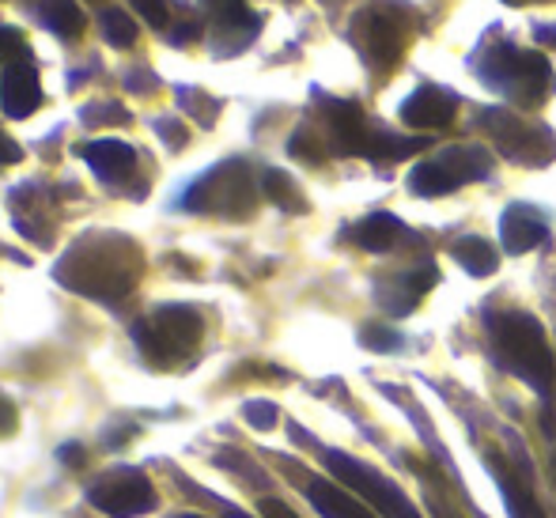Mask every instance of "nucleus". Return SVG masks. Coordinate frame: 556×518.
<instances>
[{
	"label": "nucleus",
	"mask_w": 556,
	"mask_h": 518,
	"mask_svg": "<svg viewBox=\"0 0 556 518\" xmlns=\"http://www.w3.org/2000/svg\"><path fill=\"white\" fill-rule=\"evenodd\" d=\"M492 333V352H496V364L507 375L522 379L530 390L556 402V356L549 349V337H545L542 321L527 311H500L489 318Z\"/></svg>",
	"instance_id": "obj_1"
},
{
	"label": "nucleus",
	"mask_w": 556,
	"mask_h": 518,
	"mask_svg": "<svg viewBox=\"0 0 556 518\" xmlns=\"http://www.w3.org/2000/svg\"><path fill=\"white\" fill-rule=\"evenodd\" d=\"M137 247L129 239H91L80 242L65 262L58 265V280L80 295H96V300H117L132 288L137 280Z\"/></svg>",
	"instance_id": "obj_2"
},
{
	"label": "nucleus",
	"mask_w": 556,
	"mask_h": 518,
	"mask_svg": "<svg viewBox=\"0 0 556 518\" xmlns=\"http://www.w3.org/2000/svg\"><path fill=\"white\" fill-rule=\"evenodd\" d=\"M477 76L489 84L492 91L507 96L515 106L538 110L556 91L553 65L542 53L515 50L507 42H496L477 58Z\"/></svg>",
	"instance_id": "obj_3"
},
{
	"label": "nucleus",
	"mask_w": 556,
	"mask_h": 518,
	"mask_svg": "<svg viewBox=\"0 0 556 518\" xmlns=\"http://www.w3.org/2000/svg\"><path fill=\"white\" fill-rule=\"evenodd\" d=\"M481 129L492 137L496 152L519 167H549L556 160V132L538 122H527L515 110H484Z\"/></svg>",
	"instance_id": "obj_4"
},
{
	"label": "nucleus",
	"mask_w": 556,
	"mask_h": 518,
	"mask_svg": "<svg viewBox=\"0 0 556 518\" xmlns=\"http://www.w3.org/2000/svg\"><path fill=\"white\" fill-rule=\"evenodd\" d=\"M492 170V155L477 144H454L432 160L417 163L409 175V190L417 198H446L469 182H481Z\"/></svg>",
	"instance_id": "obj_5"
},
{
	"label": "nucleus",
	"mask_w": 556,
	"mask_h": 518,
	"mask_svg": "<svg viewBox=\"0 0 556 518\" xmlns=\"http://www.w3.org/2000/svg\"><path fill=\"white\" fill-rule=\"evenodd\" d=\"M254 201H257L254 178H250V167L242 160H227L220 167H213L186 193V209L190 212H213V216H231V219L250 216Z\"/></svg>",
	"instance_id": "obj_6"
},
{
	"label": "nucleus",
	"mask_w": 556,
	"mask_h": 518,
	"mask_svg": "<svg viewBox=\"0 0 556 518\" xmlns=\"http://www.w3.org/2000/svg\"><path fill=\"white\" fill-rule=\"evenodd\" d=\"M326 466H330V473L352 492V496H359L382 518H425L390 477H382L379 469H371L367 462L352 458V454H341V451H326Z\"/></svg>",
	"instance_id": "obj_7"
},
{
	"label": "nucleus",
	"mask_w": 556,
	"mask_h": 518,
	"mask_svg": "<svg viewBox=\"0 0 556 518\" xmlns=\"http://www.w3.org/2000/svg\"><path fill=\"white\" fill-rule=\"evenodd\" d=\"M201 329H205V321L193 307H160L155 318L132 326V337L152 364H170L201 341Z\"/></svg>",
	"instance_id": "obj_8"
},
{
	"label": "nucleus",
	"mask_w": 556,
	"mask_h": 518,
	"mask_svg": "<svg viewBox=\"0 0 556 518\" xmlns=\"http://www.w3.org/2000/svg\"><path fill=\"white\" fill-rule=\"evenodd\" d=\"M88 500H91V507H99V511L111 518H140L160 507V492H155L152 481H148L144 473H137V469H122V473H111V477H103V481H96Z\"/></svg>",
	"instance_id": "obj_9"
},
{
	"label": "nucleus",
	"mask_w": 556,
	"mask_h": 518,
	"mask_svg": "<svg viewBox=\"0 0 556 518\" xmlns=\"http://www.w3.org/2000/svg\"><path fill=\"white\" fill-rule=\"evenodd\" d=\"M356 42L364 50V61L379 73H390V68L402 61L405 53V35L397 27V20L382 12H364L356 23Z\"/></svg>",
	"instance_id": "obj_10"
},
{
	"label": "nucleus",
	"mask_w": 556,
	"mask_h": 518,
	"mask_svg": "<svg viewBox=\"0 0 556 518\" xmlns=\"http://www.w3.org/2000/svg\"><path fill=\"white\" fill-rule=\"evenodd\" d=\"M0 106H4L8 117H30L42 106V84H38V73L30 61L4 68V76H0Z\"/></svg>",
	"instance_id": "obj_11"
},
{
	"label": "nucleus",
	"mask_w": 556,
	"mask_h": 518,
	"mask_svg": "<svg viewBox=\"0 0 556 518\" xmlns=\"http://www.w3.org/2000/svg\"><path fill=\"white\" fill-rule=\"evenodd\" d=\"M435 280H440V273H435V265H420V269L405 273V277H394L382 285L379 292V303L387 307V314H394V318H405V314H413L420 300H425L428 292L435 288Z\"/></svg>",
	"instance_id": "obj_12"
},
{
	"label": "nucleus",
	"mask_w": 556,
	"mask_h": 518,
	"mask_svg": "<svg viewBox=\"0 0 556 518\" xmlns=\"http://www.w3.org/2000/svg\"><path fill=\"white\" fill-rule=\"evenodd\" d=\"M545 239H549V227L530 205H511L500 216V242L507 254H530Z\"/></svg>",
	"instance_id": "obj_13"
},
{
	"label": "nucleus",
	"mask_w": 556,
	"mask_h": 518,
	"mask_svg": "<svg viewBox=\"0 0 556 518\" xmlns=\"http://www.w3.org/2000/svg\"><path fill=\"white\" fill-rule=\"evenodd\" d=\"M402 122L409 129H443L454 122V99L435 84H425L402 103Z\"/></svg>",
	"instance_id": "obj_14"
},
{
	"label": "nucleus",
	"mask_w": 556,
	"mask_h": 518,
	"mask_svg": "<svg viewBox=\"0 0 556 518\" xmlns=\"http://www.w3.org/2000/svg\"><path fill=\"white\" fill-rule=\"evenodd\" d=\"M80 155L88 160V167L96 170L103 182H122V178H129L132 170H137V152H132L125 140H91V144L80 148Z\"/></svg>",
	"instance_id": "obj_15"
},
{
	"label": "nucleus",
	"mask_w": 556,
	"mask_h": 518,
	"mask_svg": "<svg viewBox=\"0 0 556 518\" xmlns=\"http://www.w3.org/2000/svg\"><path fill=\"white\" fill-rule=\"evenodd\" d=\"M307 500L323 518H375V511L364 500L352 496L344 484L323 481V477H311L307 481Z\"/></svg>",
	"instance_id": "obj_16"
},
{
	"label": "nucleus",
	"mask_w": 556,
	"mask_h": 518,
	"mask_svg": "<svg viewBox=\"0 0 556 518\" xmlns=\"http://www.w3.org/2000/svg\"><path fill=\"white\" fill-rule=\"evenodd\" d=\"M326 122H330V137L337 144V152L344 155H359L367 144V132H371V125H367L364 110L356 103H326Z\"/></svg>",
	"instance_id": "obj_17"
},
{
	"label": "nucleus",
	"mask_w": 556,
	"mask_h": 518,
	"mask_svg": "<svg viewBox=\"0 0 556 518\" xmlns=\"http://www.w3.org/2000/svg\"><path fill=\"white\" fill-rule=\"evenodd\" d=\"M349 235L359 250H367V254H387V250L397 247V239L405 235V227H402V219L390 216V212H371V216L359 219Z\"/></svg>",
	"instance_id": "obj_18"
},
{
	"label": "nucleus",
	"mask_w": 556,
	"mask_h": 518,
	"mask_svg": "<svg viewBox=\"0 0 556 518\" xmlns=\"http://www.w3.org/2000/svg\"><path fill=\"white\" fill-rule=\"evenodd\" d=\"M489 473L496 477L500 484V496H504V507L511 518H545L542 504L534 500V492H530V484H522L519 477H511L504 466H500L496 458H489Z\"/></svg>",
	"instance_id": "obj_19"
},
{
	"label": "nucleus",
	"mask_w": 556,
	"mask_h": 518,
	"mask_svg": "<svg viewBox=\"0 0 556 518\" xmlns=\"http://www.w3.org/2000/svg\"><path fill=\"white\" fill-rule=\"evenodd\" d=\"M428 140L420 137H394V132L379 129V125H371V132H367V144H364V160H375V163H397V160H409V155H417L420 148H425Z\"/></svg>",
	"instance_id": "obj_20"
},
{
	"label": "nucleus",
	"mask_w": 556,
	"mask_h": 518,
	"mask_svg": "<svg viewBox=\"0 0 556 518\" xmlns=\"http://www.w3.org/2000/svg\"><path fill=\"white\" fill-rule=\"evenodd\" d=\"M454 262H458L469 277H492V273L500 269L496 247H492L489 239H481V235H462V239L454 242Z\"/></svg>",
	"instance_id": "obj_21"
},
{
	"label": "nucleus",
	"mask_w": 556,
	"mask_h": 518,
	"mask_svg": "<svg viewBox=\"0 0 556 518\" xmlns=\"http://www.w3.org/2000/svg\"><path fill=\"white\" fill-rule=\"evenodd\" d=\"M38 20H42L58 38L84 35V12L76 0H38Z\"/></svg>",
	"instance_id": "obj_22"
},
{
	"label": "nucleus",
	"mask_w": 556,
	"mask_h": 518,
	"mask_svg": "<svg viewBox=\"0 0 556 518\" xmlns=\"http://www.w3.org/2000/svg\"><path fill=\"white\" fill-rule=\"evenodd\" d=\"M205 8L213 12V20H216V27L220 30H231V35H254L257 30V15L250 12L242 0H205Z\"/></svg>",
	"instance_id": "obj_23"
},
{
	"label": "nucleus",
	"mask_w": 556,
	"mask_h": 518,
	"mask_svg": "<svg viewBox=\"0 0 556 518\" xmlns=\"http://www.w3.org/2000/svg\"><path fill=\"white\" fill-rule=\"evenodd\" d=\"M262 190H265V198H269L277 209H285V212H307V198H303L300 186H295L292 178L285 175V170H265Z\"/></svg>",
	"instance_id": "obj_24"
},
{
	"label": "nucleus",
	"mask_w": 556,
	"mask_h": 518,
	"mask_svg": "<svg viewBox=\"0 0 556 518\" xmlns=\"http://www.w3.org/2000/svg\"><path fill=\"white\" fill-rule=\"evenodd\" d=\"M99 20H103V35H106V42H111L114 50H125V46L137 42V35H140L137 20H129L125 12H117V8H106Z\"/></svg>",
	"instance_id": "obj_25"
},
{
	"label": "nucleus",
	"mask_w": 556,
	"mask_h": 518,
	"mask_svg": "<svg viewBox=\"0 0 556 518\" xmlns=\"http://www.w3.org/2000/svg\"><path fill=\"white\" fill-rule=\"evenodd\" d=\"M30 46L27 38L20 35V30L12 27H0V61H8V65H20V61H30Z\"/></svg>",
	"instance_id": "obj_26"
},
{
	"label": "nucleus",
	"mask_w": 556,
	"mask_h": 518,
	"mask_svg": "<svg viewBox=\"0 0 556 518\" xmlns=\"http://www.w3.org/2000/svg\"><path fill=\"white\" fill-rule=\"evenodd\" d=\"M242 416H247L250 428L269 431L273 424H277V405H273V402H262V397H257V402H247V405H242Z\"/></svg>",
	"instance_id": "obj_27"
},
{
	"label": "nucleus",
	"mask_w": 556,
	"mask_h": 518,
	"mask_svg": "<svg viewBox=\"0 0 556 518\" xmlns=\"http://www.w3.org/2000/svg\"><path fill=\"white\" fill-rule=\"evenodd\" d=\"M364 344L371 352H394V349H402V337L394 333V329H382V326H367L364 333Z\"/></svg>",
	"instance_id": "obj_28"
},
{
	"label": "nucleus",
	"mask_w": 556,
	"mask_h": 518,
	"mask_svg": "<svg viewBox=\"0 0 556 518\" xmlns=\"http://www.w3.org/2000/svg\"><path fill=\"white\" fill-rule=\"evenodd\" d=\"M288 148H292V155H300L303 163H323V148L315 144V137H311L307 129L295 132L292 144H288Z\"/></svg>",
	"instance_id": "obj_29"
},
{
	"label": "nucleus",
	"mask_w": 556,
	"mask_h": 518,
	"mask_svg": "<svg viewBox=\"0 0 556 518\" xmlns=\"http://www.w3.org/2000/svg\"><path fill=\"white\" fill-rule=\"evenodd\" d=\"M132 8H137L140 20H148L152 27H163L167 23V0H129Z\"/></svg>",
	"instance_id": "obj_30"
},
{
	"label": "nucleus",
	"mask_w": 556,
	"mask_h": 518,
	"mask_svg": "<svg viewBox=\"0 0 556 518\" xmlns=\"http://www.w3.org/2000/svg\"><path fill=\"white\" fill-rule=\"evenodd\" d=\"M155 129L163 132V140H167L170 148H182V144H186V129H182L178 122H160Z\"/></svg>",
	"instance_id": "obj_31"
},
{
	"label": "nucleus",
	"mask_w": 556,
	"mask_h": 518,
	"mask_svg": "<svg viewBox=\"0 0 556 518\" xmlns=\"http://www.w3.org/2000/svg\"><path fill=\"white\" fill-rule=\"evenodd\" d=\"M61 462H65L68 469H80L84 462H88V451H84V446H76V443H65V446H61Z\"/></svg>",
	"instance_id": "obj_32"
},
{
	"label": "nucleus",
	"mask_w": 556,
	"mask_h": 518,
	"mask_svg": "<svg viewBox=\"0 0 556 518\" xmlns=\"http://www.w3.org/2000/svg\"><path fill=\"white\" fill-rule=\"evenodd\" d=\"M15 420H20V416H15V405L8 402V397H0V435H12Z\"/></svg>",
	"instance_id": "obj_33"
},
{
	"label": "nucleus",
	"mask_w": 556,
	"mask_h": 518,
	"mask_svg": "<svg viewBox=\"0 0 556 518\" xmlns=\"http://www.w3.org/2000/svg\"><path fill=\"white\" fill-rule=\"evenodd\" d=\"M262 518H300L288 504H280V500H262Z\"/></svg>",
	"instance_id": "obj_34"
},
{
	"label": "nucleus",
	"mask_w": 556,
	"mask_h": 518,
	"mask_svg": "<svg viewBox=\"0 0 556 518\" xmlns=\"http://www.w3.org/2000/svg\"><path fill=\"white\" fill-rule=\"evenodd\" d=\"M20 160H23L20 144H15L12 137H4V132H0V163H20Z\"/></svg>",
	"instance_id": "obj_35"
},
{
	"label": "nucleus",
	"mask_w": 556,
	"mask_h": 518,
	"mask_svg": "<svg viewBox=\"0 0 556 518\" xmlns=\"http://www.w3.org/2000/svg\"><path fill=\"white\" fill-rule=\"evenodd\" d=\"M534 35H538V42H542V46H553V50H556V23H553V27H549V23H542Z\"/></svg>",
	"instance_id": "obj_36"
},
{
	"label": "nucleus",
	"mask_w": 556,
	"mask_h": 518,
	"mask_svg": "<svg viewBox=\"0 0 556 518\" xmlns=\"http://www.w3.org/2000/svg\"><path fill=\"white\" fill-rule=\"evenodd\" d=\"M432 518H458V515H454L451 507H443L440 500H435V504H432Z\"/></svg>",
	"instance_id": "obj_37"
},
{
	"label": "nucleus",
	"mask_w": 556,
	"mask_h": 518,
	"mask_svg": "<svg viewBox=\"0 0 556 518\" xmlns=\"http://www.w3.org/2000/svg\"><path fill=\"white\" fill-rule=\"evenodd\" d=\"M227 518H250V515L239 511V507H227Z\"/></svg>",
	"instance_id": "obj_38"
},
{
	"label": "nucleus",
	"mask_w": 556,
	"mask_h": 518,
	"mask_svg": "<svg viewBox=\"0 0 556 518\" xmlns=\"http://www.w3.org/2000/svg\"><path fill=\"white\" fill-rule=\"evenodd\" d=\"M504 4H511V8H522V4H538V0H504Z\"/></svg>",
	"instance_id": "obj_39"
},
{
	"label": "nucleus",
	"mask_w": 556,
	"mask_h": 518,
	"mask_svg": "<svg viewBox=\"0 0 556 518\" xmlns=\"http://www.w3.org/2000/svg\"><path fill=\"white\" fill-rule=\"evenodd\" d=\"M178 518H205V515H178Z\"/></svg>",
	"instance_id": "obj_40"
}]
</instances>
